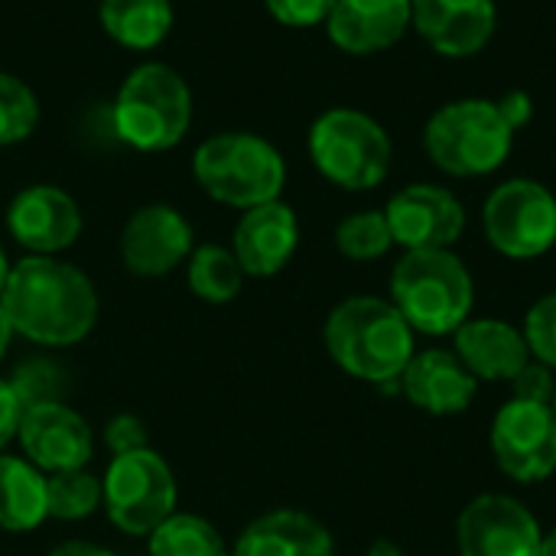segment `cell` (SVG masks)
Returning a JSON list of instances; mask_svg holds the SVG:
<instances>
[{
  "mask_svg": "<svg viewBox=\"0 0 556 556\" xmlns=\"http://www.w3.org/2000/svg\"><path fill=\"white\" fill-rule=\"evenodd\" d=\"M538 556H556V528H551L544 538H541V551Z\"/></svg>",
  "mask_w": 556,
  "mask_h": 556,
  "instance_id": "cell-39",
  "label": "cell"
},
{
  "mask_svg": "<svg viewBox=\"0 0 556 556\" xmlns=\"http://www.w3.org/2000/svg\"><path fill=\"white\" fill-rule=\"evenodd\" d=\"M404 397L430 417H456L472 407L479 381L450 349L414 352L401 375Z\"/></svg>",
  "mask_w": 556,
  "mask_h": 556,
  "instance_id": "cell-17",
  "label": "cell"
},
{
  "mask_svg": "<svg viewBox=\"0 0 556 556\" xmlns=\"http://www.w3.org/2000/svg\"><path fill=\"white\" fill-rule=\"evenodd\" d=\"M414 26L410 0H336L326 33L345 55H375L404 39Z\"/></svg>",
  "mask_w": 556,
  "mask_h": 556,
  "instance_id": "cell-19",
  "label": "cell"
},
{
  "mask_svg": "<svg viewBox=\"0 0 556 556\" xmlns=\"http://www.w3.org/2000/svg\"><path fill=\"white\" fill-rule=\"evenodd\" d=\"M104 446L111 450V456H124V453L147 450L150 440H147L143 420L134 417V414H117V417H111L108 427H104Z\"/></svg>",
  "mask_w": 556,
  "mask_h": 556,
  "instance_id": "cell-32",
  "label": "cell"
},
{
  "mask_svg": "<svg viewBox=\"0 0 556 556\" xmlns=\"http://www.w3.org/2000/svg\"><path fill=\"white\" fill-rule=\"evenodd\" d=\"M296 244H300L296 212L287 202L274 199L241 215L231 251L244 277H274L290 264V257L296 254Z\"/></svg>",
  "mask_w": 556,
  "mask_h": 556,
  "instance_id": "cell-18",
  "label": "cell"
},
{
  "mask_svg": "<svg viewBox=\"0 0 556 556\" xmlns=\"http://www.w3.org/2000/svg\"><path fill=\"white\" fill-rule=\"evenodd\" d=\"M192 176L202 192L231 208H254L280 199L287 182V163L280 150L244 130L208 137L192 156Z\"/></svg>",
  "mask_w": 556,
  "mask_h": 556,
  "instance_id": "cell-6",
  "label": "cell"
},
{
  "mask_svg": "<svg viewBox=\"0 0 556 556\" xmlns=\"http://www.w3.org/2000/svg\"><path fill=\"white\" fill-rule=\"evenodd\" d=\"M20 417H23L20 401L13 397L10 384H7V381H0V453H3V450H7V443L16 437V430H20Z\"/></svg>",
  "mask_w": 556,
  "mask_h": 556,
  "instance_id": "cell-35",
  "label": "cell"
},
{
  "mask_svg": "<svg viewBox=\"0 0 556 556\" xmlns=\"http://www.w3.org/2000/svg\"><path fill=\"white\" fill-rule=\"evenodd\" d=\"M7 277H10V261H7V254H3V248H0V293H3Z\"/></svg>",
  "mask_w": 556,
  "mask_h": 556,
  "instance_id": "cell-40",
  "label": "cell"
},
{
  "mask_svg": "<svg viewBox=\"0 0 556 556\" xmlns=\"http://www.w3.org/2000/svg\"><path fill=\"white\" fill-rule=\"evenodd\" d=\"M482 228L502 257H544L556 244V195L538 179H508L489 192Z\"/></svg>",
  "mask_w": 556,
  "mask_h": 556,
  "instance_id": "cell-9",
  "label": "cell"
},
{
  "mask_svg": "<svg viewBox=\"0 0 556 556\" xmlns=\"http://www.w3.org/2000/svg\"><path fill=\"white\" fill-rule=\"evenodd\" d=\"M104 508L111 525L130 538H150L176 511V479L160 453L137 450L111 456L104 472Z\"/></svg>",
  "mask_w": 556,
  "mask_h": 556,
  "instance_id": "cell-8",
  "label": "cell"
},
{
  "mask_svg": "<svg viewBox=\"0 0 556 556\" xmlns=\"http://www.w3.org/2000/svg\"><path fill=\"white\" fill-rule=\"evenodd\" d=\"M511 384V391H515V397L518 401H534V404H554V394H556V381H554V371L547 368V365H541V362H528L525 365V371L515 378V381H508Z\"/></svg>",
  "mask_w": 556,
  "mask_h": 556,
  "instance_id": "cell-33",
  "label": "cell"
},
{
  "mask_svg": "<svg viewBox=\"0 0 556 556\" xmlns=\"http://www.w3.org/2000/svg\"><path fill=\"white\" fill-rule=\"evenodd\" d=\"M104 33L134 52L156 49L173 29V0H98Z\"/></svg>",
  "mask_w": 556,
  "mask_h": 556,
  "instance_id": "cell-23",
  "label": "cell"
},
{
  "mask_svg": "<svg viewBox=\"0 0 556 556\" xmlns=\"http://www.w3.org/2000/svg\"><path fill=\"white\" fill-rule=\"evenodd\" d=\"M0 306L16 336L49 349L81 342L98 323V290L88 274L42 254L10 267Z\"/></svg>",
  "mask_w": 556,
  "mask_h": 556,
  "instance_id": "cell-1",
  "label": "cell"
},
{
  "mask_svg": "<svg viewBox=\"0 0 556 556\" xmlns=\"http://www.w3.org/2000/svg\"><path fill=\"white\" fill-rule=\"evenodd\" d=\"M551 407H554V414H556V394H554V404H551Z\"/></svg>",
  "mask_w": 556,
  "mask_h": 556,
  "instance_id": "cell-41",
  "label": "cell"
},
{
  "mask_svg": "<svg viewBox=\"0 0 556 556\" xmlns=\"http://www.w3.org/2000/svg\"><path fill=\"white\" fill-rule=\"evenodd\" d=\"M326 352L332 362L368 384H394L417 352V332L397 313L391 300L381 296H349L342 300L323 329Z\"/></svg>",
  "mask_w": 556,
  "mask_h": 556,
  "instance_id": "cell-2",
  "label": "cell"
},
{
  "mask_svg": "<svg viewBox=\"0 0 556 556\" xmlns=\"http://www.w3.org/2000/svg\"><path fill=\"white\" fill-rule=\"evenodd\" d=\"M309 156L323 179L349 192H368L391 173V137L365 111L332 108L309 127Z\"/></svg>",
  "mask_w": 556,
  "mask_h": 556,
  "instance_id": "cell-7",
  "label": "cell"
},
{
  "mask_svg": "<svg viewBox=\"0 0 556 556\" xmlns=\"http://www.w3.org/2000/svg\"><path fill=\"white\" fill-rule=\"evenodd\" d=\"M231 556H336V544L313 515L277 508L241 531Z\"/></svg>",
  "mask_w": 556,
  "mask_h": 556,
  "instance_id": "cell-21",
  "label": "cell"
},
{
  "mask_svg": "<svg viewBox=\"0 0 556 556\" xmlns=\"http://www.w3.org/2000/svg\"><path fill=\"white\" fill-rule=\"evenodd\" d=\"M270 16L290 29H309L329 20L336 0H264Z\"/></svg>",
  "mask_w": 556,
  "mask_h": 556,
  "instance_id": "cell-31",
  "label": "cell"
},
{
  "mask_svg": "<svg viewBox=\"0 0 556 556\" xmlns=\"http://www.w3.org/2000/svg\"><path fill=\"white\" fill-rule=\"evenodd\" d=\"M244 270L235 251L222 244H202L189 254V287L205 303H231L241 293Z\"/></svg>",
  "mask_w": 556,
  "mask_h": 556,
  "instance_id": "cell-24",
  "label": "cell"
},
{
  "mask_svg": "<svg viewBox=\"0 0 556 556\" xmlns=\"http://www.w3.org/2000/svg\"><path fill=\"white\" fill-rule=\"evenodd\" d=\"M368 556H407L394 541H375L371 544V551H368Z\"/></svg>",
  "mask_w": 556,
  "mask_h": 556,
  "instance_id": "cell-38",
  "label": "cell"
},
{
  "mask_svg": "<svg viewBox=\"0 0 556 556\" xmlns=\"http://www.w3.org/2000/svg\"><path fill=\"white\" fill-rule=\"evenodd\" d=\"M192 251V225L166 202L137 208L121 231V261L134 277H166Z\"/></svg>",
  "mask_w": 556,
  "mask_h": 556,
  "instance_id": "cell-13",
  "label": "cell"
},
{
  "mask_svg": "<svg viewBox=\"0 0 556 556\" xmlns=\"http://www.w3.org/2000/svg\"><path fill=\"white\" fill-rule=\"evenodd\" d=\"M111 121L117 137L134 150H173L189 134L192 91L176 68L163 62H143L121 81Z\"/></svg>",
  "mask_w": 556,
  "mask_h": 556,
  "instance_id": "cell-5",
  "label": "cell"
},
{
  "mask_svg": "<svg viewBox=\"0 0 556 556\" xmlns=\"http://www.w3.org/2000/svg\"><path fill=\"white\" fill-rule=\"evenodd\" d=\"M49 556H114L111 551L98 547V544H88V541H65L59 544L55 551H49Z\"/></svg>",
  "mask_w": 556,
  "mask_h": 556,
  "instance_id": "cell-36",
  "label": "cell"
},
{
  "mask_svg": "<svg viewBox=\"0 0 556 556\" xmlns=\"http://www.w3.org/2000/svg\"><path fill=\"white\" fill-rule=\"evenodd\" d=\"M521 332L528 339L531 358L541 362V365H547L551 371H556V293L541 296L528 309Z\"/></svg>",
  "mask_w": 556,
  "mask_h": 556,
  "instance_id": "cell-30",
  "label": "cell"
},
{
  "mask_svg": "<svg viewBox=\"0 0 556 556\" xmlns=\"http://www.w3.org/2000/svg\"><path fill=\"white\" fill-rule=\"evenodd\" d=\"M391 303L417 336H453L476 306V283L453 248L404 251L391 270Z\"/></svg>",
  "mask_w": 556,
  "mask_h": 556,
  "instance_id": "cell-3",
  "label": "cell"
},
{
  "mask_svg": "<svg viewBox=\"0 0 556 556\" xmlns=\"http://www.w3.org/2000/svg\"><path fill=\"white\" fill-rule=\"evenodd\" d=\"M492 456L518 485L544 482L556 472V414L551 404L511 397L492 420Z\"/></svg>",
  "mask_w": 556,
  "mask_h": 556,
  "instance_id": "cell-10",
  "label": "cell"
},
{
  "mask_svg": "<svg viewBox=\"0 0 556 556\" xmlns=\"http://www.w3.org/2000/svg\"><path fill=\"white\" fill-rule=\"evenodd\" d=\"M150 556H231L215 525L199 515L173 511L147 544Z\"/></svg>",
  "mask_w": 556,
  "mask_h": 556,
  "instance_id": "cell-25",
  "label": "cell"
},
{
  "mask_svg": "<svg viewBox=\"0 0 556 556\" xmlns=\"http://www.w3.org/2000/svg\"><path fill=\"white\" fill-rule=\"evenodd\" d=\"M414 29L446 59L479 55L498 23L495 0H410Z\"/></svg>",
  "mask_w": 556,
  "mask_h": 556,
  "instance_id": "cell-16",
  "label": "cell"
},
{
  "mask_svg": "<svg viewBox=\"0 0 556 556\" xmlns=\"http://www.w3.org/2000/svg\"><path fill=\"white\" fill-rule=\"evenodd\" d=\"M16 440L26 459L42 472H72L85 469L94 450V437L88 420L62 401L36 404L23 410Z\"/></svg>",
  "mask_w": 556,
  "mask_h": 556,
  "instance_id": "cell-14",
  "label": "cell"
},
{
  "mask_svg": "<svg viewBox=\"0 0 556 556\" xmlns=\"http://www.w3.org/2000/svg\"><path fill=\"white\" fill-rule=\"evenodd\" d=\"M541 538L538 518L518 498L498 492L472 498L456 518L459 556H538Z\"/></svg>",
  "mask_w": 556,
  "mask_h": 556,
  "instance_id": "cell-11",
  "label": "cell"
},
{
  "mask_svg": "<svg viewBox=\"0 0 556 556\" xmlns=\"http://www.w3.org/2000/svg\"><path fill=\"white\" fill-rule=\"evenodd\" d=\"M495 104H498V111L505 114V121L511 124L515 134L525 130V127L534 121V98H531L528 91H521V88L505 91L502 98H495Z\"/></svg>",
  "mask_w": 556,
  "mask_h": 556,
  "instance_id": "cell-34",
  "label": "cell"
},
{
  "mask_svg": "<svg viewBox=\"0 0 556 556\" xmlns=\"http://www.w3.org/2000/svg\"><path fill=\"white\" fill-rule=\"evenodd\" d=\"M394 244L404 251H443L466 231V208L446 186L410 182L384 205Z\"/></svg>",
  "mask_w": 556,
  "mask_h": 556,
  "instance_id": "cell-12",
  "label": "cell"
},
{
  "mask_svg": "<svg viewBox=\"0 0 556 556\" xmlns=\"http://www.w3.org/2000/svg\"><path fill=\"white\" fill-rule=\"evenodd\" d=\"M101 498H104V485L88 469H72V472L46 476L49 518H55V521H81L91 511H98Z\"/></svg>",
  "mask_w": 556,
  "mask_h": 556,
  "instance_id": "cell-26",
  "label": "cell"
},
{
  "mask_svg": "<svg viewBox=\"0 0 556 556\" xmlns=\"http://www.w3.org/2000/svg\"><path fill=\"white\" fill-rule=\"evenodd\" d=\"M39 124V101L26 81L0 72V147L26 140Z\"/></svg>",
  "mask_w": 556,
  "mask_h": 556,
  "instance_id": "cell-28",
  "label": "cell"
},
{
  "mask_svg": "<svg viewBox=\"0 0 556 556\" xmlns=\"http://www.w3.org/2000/svg\"><path fill=\"white\" fill-rule=\"evenodd\" d=\"M7 384H10V391H13V397L20 401L23 410H29L36 404L62 401V394H65V375L49 358H29V362H23Z\"/></svg>",
  "mask_w": 556,
  "mask_h": 556,
  "instance_id": "cell-29",
  "label": "cell"
},
{
  "mask_svg": "<svg viewBox=\"0 0 556 556\" xmlns=\"http://www.w3.org/2000/svg\"><path fill=\"white\" fill-rule=\"evenodd\" d=\"M13 336H16V332H13V326H10V319H7V313H3V306H0V362H3V355H7Z\"/></svg>",
  "mask_w": 556,
  "mask_h": 556,
  "instance_id": "cell-37",
  "label": "cell"
},
{
  "mask_svg": "<svg viewBox=\"0 0 556 556\" xmlns=\"http://www.w3.org/2000/svg\"><path fill=\"white\" fill-rule=\"evenodd\" d=\"M7 231L33 254L55 257L81 235V208L59 186H26L7 208Z\"/></svg>",
  "mask_w": 556,
  "mask_h": 556,
  "instance_id": "cell-15",
  "label": "cell"
},
{
  "mask_svg": "<svg viewBox=\"0 0 556 556\" xmlns=\"http://www.w3.org/2000/svg\"><path fill=\"white\" fill-rule=\"evenodd\" d=\"M424 150L440 173L479 179L508 163L515 130L495 98H459L433 111L424 127Z\"/></svg>",
  "mask_w": 556,
  "mask_h": 556,
  "instance_id": "cell-4",
  "label": "cell"
},
{
  "mask_svg": "<svg viewBox=\"0 0 556 556\" xmlns=\"http://www.w3.org/2000/svg\"><path fill=\"white\" fill-rule=\"evenodd\" d=\"M453 352L476 381H515L531 362L525 332L495 316H469L453 332Z\"/></svg>",
  "mask_w": 556,
  "mask_h": 556,
  "instance_id": "cell-20",
  "label": "cell"
},
{
  "mask_svg": "<svg viewBox=\"0 0 556 556\" xmlns=\"http://www.w3.org/2000/svg\"><path fill=\"white\" fill-rule=\"evenodd\" d=\"M46 518V476L33 463L0 453V531L26 534Z\"/></svg>",
  "mask_w": 556,
  "mask_h": 556,
  "instance_id": "cell-22",
  "label": "cell"
},
{
  "mask_svg": "<svg viewBox=\"0 0 556 556\" xmlns=\"http://www.w3.org/2000/svg\"><path fill=\"white\" fill-rule=\"evenodd\" d=\"M336 248L342 257L368 264L384 257L394 248V235L391 225L384 218V208H365V212H352L339 222L336 228Z\"/></svg>",
  "mask_w": 556,
  "mask_h": 556,
  "instance_id": "cell-27",
  "label": "cell"
}]
</instances>
